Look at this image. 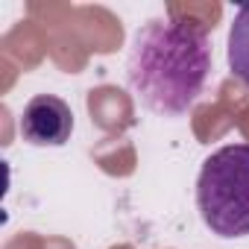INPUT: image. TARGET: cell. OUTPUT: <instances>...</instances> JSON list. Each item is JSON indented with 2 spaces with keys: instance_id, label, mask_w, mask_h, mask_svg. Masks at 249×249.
<instances>
[{
  "instance_id": "1",
  "label": "cell",
  "mask_w": 249,
  "mask_h": 249,
  "mask_svg": "<svg viewBox=\"0 0 249 249\" xmlns=\"http://www.w3.org/2000/svg\"><path fill=\"white\" fill-rule=\"evenodd\" d=\"M211 71L208 36L173 18L147 21L129 50L126 76L138 103L161 117L185 114L205 88Z\"/></svg>"
},
{
  "instance_id": "4",
  "label": "cell",
  "mask_w": 249,
  "mask_h": 249,
  "mask_svg": "<svg viewBox=\"0 0 249 249\" xmlns=\"http://www.w3.org/2000/svg\"><path fill=\"white\" fill-rule=\"evenodd\" d=\"M229 68L249 88V3L237 9L229 30Z\"/></svg>"
},
{
  "instance_id": "3",
  "label": "cell",
  "mask_w": 249,
  "mask_h": 249,
  "mask_svg": "<svg viewBox=\"0 0 249 249\" xmlns=\"http://www.w3.org/2000/svg\"><path fill=\"white\" fill-rule=\"evenodd\" d=\"M73 132V111L56 94H36L21 114V135L33 147H62Z\"/></svg>"
},
{
  "instance_id": "2",
  "label": "cell",
  "mask_w": 249,
  "mask_h": 249,
  "mask_svg": "<svg viewBox=\"0 0 249 249\" xmlns=\"http://www.w3.org/2000/svg\"><path fill=\"white\" fill-rule=\"evenodd\" d=\"M196 208L214 234H249V144H226L202 161Z\"/></svg>"
}]
</instances>
